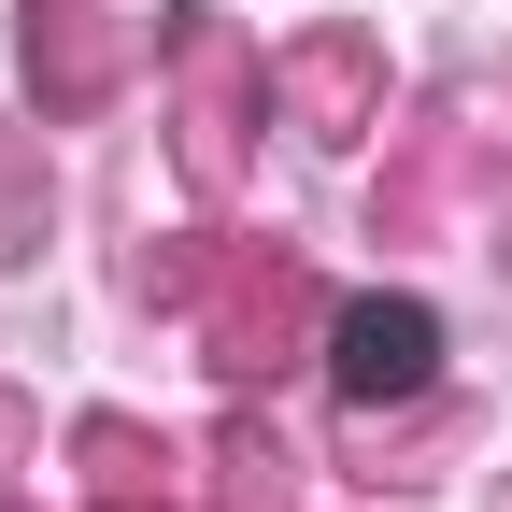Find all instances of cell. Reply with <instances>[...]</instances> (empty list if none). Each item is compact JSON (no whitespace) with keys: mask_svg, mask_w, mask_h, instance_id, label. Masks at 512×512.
<instances>
[{"mask_svg":"<svg viewBox=\"0 0 512 512\" xmlns=\"http://www.w3.org/2000/svg\"><path fill=\"white\" fill-rule=\"evenodd\" d=\"M328 370H342V399H427V370H441V313H427V299H356L342 342H328Z\"/></svg>","mask_w":512,"mask_h":512,"instance_id":"1","label":"cell"}]
</instances>
